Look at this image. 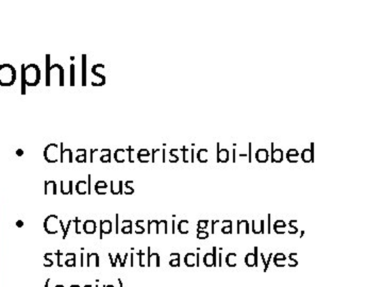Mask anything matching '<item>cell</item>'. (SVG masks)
<instances>
[{"instance_id": "1", "label": "cell", "mask_w": 383, "mask_h": 287, "mask_svg": "<svg viewBox=\"0 0 383 287\" xmlns=\"http://www.w3.org/2000/svg\"><path fill=\"white\" fill-rule=\"evenodd\" d=\"M16 69L11 64L0 65V86H12L16 81Z\"/></svg>"}, {"instance_id": "2", "label": "cell", "mask_w": 383, "mask_h": 287, "mask_svg": "<svg viewBox=\"0 0 383 287\" xmlns=\"http://www.w3.org/2000/svg\"><path fill=\"white\" fill-rule=\"evenodd\" d=\"M26 85L36 86L40 80V69L36 64H29L25 67Z\"/></svg>"}, {"instance_id": "3", "label": "cell", "mask_w": 383, "mask_h": 287, "mask_svg": "<svg viewBox=\"0 0 383 287\" xmlns=\"http://www.w3.org/2000/svg\"><path fill=\"white\" fill-rule=\"evenodd\" d=\"M258 247L255 248V253H248L245 257V264L248 266V267H258L259 264H258Z\"/></svg>"}, {"instance_id": "4", "label": "cell", "mask_w": 383, "mask_h": 287, "mask_svg": "<svg viewBox=\"0 0 383 287\" xmlns=\"http://www.w3.org/2000/svg\"><path fill=\"white\" fill-rule=\"evenodd\" d=\"M301 159L304 163L314 162V144H311V149H304L301 153Z\"/></svg>"}, {"instance_id": "5", "label": "cell", "mask_w": 383, "mask_h": 287, "mask_svg": "<svg viewBox=\"0 0 383 287\" xmlns=\"http://www.w3.org/2000/svg\"><path fill=\"white\" fill-rule=\"evenodd\" d=\"M229 161V151L227 149H220L219 143L217 144V162L218 163H227Z\"/></svg>"}, {"instance_id": "6", "label": "cell", "mask_w": 383, "mask_h": 287, "mask_svg": "<svg viewBox=\"0 0 383 287\" xmlns=\"http://www.w3.org/2000/svg\"><path fill=\"white\" fill-rule=\"evenodd\" d=\"M112 232V222L110 220L100 221V239H102V234H110Z\"/></svg>"}, {"instance_id": "7", "label": "cell", "mask_w": 383, "mask_h": 287, "mask_svg": "<svg viewBox=\"0 0 383 287\" xmlns=\"http://www.w3.org/2000/svg\"><path fill=\"white\" fill-rule=\"evenodd\" d=\"M283 160V151L281 149H273V143L271 144V162L281 163Z\"/></svg>"}, {"instance_id": "8", "label": "cell", "mask_w": 383, "mask_h": 287, "mask_svg": "<svg viewBox=\"0 0 383 287\" xmlns=\"http://www.w3.org/2000/svg\"><path fill=\"white\" fill-rule=\"evenodd\" d=\"M83 231L86 234H94L96 232V223L94 220H86L83 225Z\"/></svg>"}, {"instance_id": "9", "label": "cell", "mask_w": 383, "mask_h": 287, "mask_svg": "<svg viewBox=\"0 0 383 287\" xmlns=\"http://www.w3.org/2000/svg\"><path fill=\"white\" fill-rule=\"evenodd\" d=\"M255 159L259 163H266L268 160V152L266 149H259L255 152Z\"/></svg>"}, {"instance_id": "10", "label": "cell", "mask_w": 383, "mask_h": 287, "mask_svg": "<svg viewBox=\"0 0 383 287\" xmlns=\"http://www.w3.org/2000/svg\"><path fill=\"white\" fill-rule=\"evenodd\" d=\"M298 155H299V153L296 149H291V150H288L287 153H286V159H287V161L290 162V163H296V162H298V160H297Z\"/></svg>"}, {"instance_id": "11", "label": "cell", "mask_w": 383, "mask_h": 287, "mask_svg": "<svg viewBox=\"0 0 383 287\" xmlns=\"http://www.w3.org/2000/svg\"><path fill=\"white\" fill-rule=\"evenodd\" d=\"M243 230H244V233H246V234L249 233V225H248L247 220H241V221L237 222V233L238 234L242 233Z\"/></svg>"}, {"instance_id": "12", "label": "cell", "mask_w": 383, "mask_h": 287, "mask_svg": "<svg viewBox=\"0 0 383 287\" xmlns=\"http://www.w3.org/2000/svg\"><path fill=\"white\" fill-rule=\"evenodd\" d=\"M195 257H196V254H195V253H187L184 257V264L187 267H194V266L196 265V262L194 261Z\"/></svg>"}, {"instance_id": "13", "label": "cell", "mask_w": 383, "mask_h": 287, "mask_svg": "<svg viewBox=\"0 0 383 287\" xmlns=\"http://www.w3.org/2000/svg\"><path fill=\"white\" fill-rule=\"evenodd\" d=\"M235 258H236V253H229L227 256H226V264L227 266L229 267H236V262H235Z\"/></svg>"}, {"instance_id": "14", "label": "cell", "mask_w": 383, "mask_h": 287, "mask_svg": "<svg viewBox=\"0 0 383 287\" xmlns=\"http://www.w3.org/2000/svg\"><path fill=\"white\" fill-rule=\"evenodd\" d=\"M50 70H51V65H50V54L46 55V85L50 86Z\"/></svg>"}, {"instance_id": "15", "label": "cell", "mask_w": 383, "mask_h": 287, "mask_svg": "<svg viewBox=\"0 0 383 287\" xmlns=\"http://www.w3.org/2000/svg\"><path fill=\"white\" fill-rule=\"evenodd\" d=\"M252 232L255 234H264V220H261V228H258L257 221L252 220Z\"/></svg>"}, {"instance_id": "16", "label": "cell", "mask_w": 383, "mask_h": 287, "mask_svg": "<svg viewBox=\"0 0 383 287\" xmlns=\"http://www.w3.org/2000/svg\"><path fill=\"white\" fill-rule=\"evenodd\" d=\"M169 265L171 267H180V254L179 253H171Z\"/></svg>"}, {"instance_id": "17", "label": "cell", "mask_w": 383, "mask_h": 287, "mask_svg": "<svg viewBox=\"0 0 383 287\" xmlns=\"http://www.w3.org/2000/svg\"><path fill=\"white\" fill-rule=\"evenodd\" d=\"M197 160L200 163H207L208 162V150L207 149H200L197 153Z\"/></svg>"}, {"instance_id": "18", "label": "cell", "mask_w": 383, "mask_h": 287, "mask_svg": "<svg viewBox=\"0 0 383 287\" xmlns=\"http://www.w3.org/2000/svg\"><path fill=\"white\" fill-rule=\"evenodd\" d=\"M82 85H86V55H82Z\"/></svg>"}, {"instance_id": "19", "label": "cell", "mask_w": 383, "mask_h": 287, "mask_svg": "<svg viewBox=\"0 0 383 287\" xmlns=\"http://www.w3.org/2000/svg\"><path fill=\"white\" fill-rule=\"evenodd\" d=\"M25 67L26 65L22 64L21 65V94L25 95L26 94V78H25Z\"/></svg>"}, {"instance_id": "20", "label": "cell", "mask_w": 383, "mask_h": 287, "mask_svg": "<svg viewBox=\"0 0 383 287\" xmlns=\"http://www.w3.org/2000/svg\"><path fill=\"white\" fill-rule=\"evenodd\" d=\"M203 263L207 267H212L213 266V254L212 253H207L203 256Z\"/></svg>"}, {"instance_id": "21", "label": "cell", "mask_w": 383, "mask_h": 287, "mask_svg": "<svg viewBox=\"0 0 383 287\" xmlns=\"http://www.w3.org/2000/svg\"><path fill=\"white\" fill-rule=\"evenodd\" d=\"M52 67H55V68L59 69V72H60V86H63L64 85V75H63V73H64V69H63V67L60 64H54V65H52Z\"/></svg>"}, {"instance_id": "22", "label": "cell", "mask_w": 383, "mask_h": 287, "mask_svg": "<svg viewBox=\"0 0 383 287\" xmlns=\"http://www.w3.org/2000/svg\"><path fill=\"white\" fill-rule=\"evenodd\" d=\"M186 223H189L187 220H181V221L179 222L178 230H179V232L181 233V234H187V233H189V231L187 230H183V225H186Z\"/></svg>"}, {"instance_id": "23", "label": "cell", "mask_w": 383, "mask_h": 287, "mask_svg": "<svg viewBox=\"0 0 383 287\" xmlns=\"http://www.w3.org/2000/svg\"><path fill=\"white\" fill-rule=\"evenodd\" d=\"M208 223H209V220H199L198 221V225H197V230L198 231H201V230H203L204 231V229L205 228H208Z\"/></svg>"}, {"instance_id": "24", "label": "cell", "mask_w": 383, "mask_h": 287, "mask_svg": "<svg viewBox=\"0 0 383 287\" xmlns=\"http://www.w3.org/2000/svg\"><path fill=\"white\" fill-rule=\"evenodd\" d=\"M297 255V253H291L290 254V261L292 262V263H290L288 264V266H290V267H296V266L298 265V262L295 260V256Z\"/></svg>"}, {"instance_id": "25", "label": "cell", "mask_w": 383, "mask_h": 287, "mask_svg": "<svg viewBox=\"0 0 383 287\" xmlns=\"http://www.w3.org/2000/svg\"><path fill=\"white\" fill-rule=\"evenodd\" d=\"M100 187H102V188H106V187H108V185H106V183H105V181H98L97 183H96L95 186H94V189H95V192H97V190L99 189Z\"/></svg>"}, {"instance_id": "26", "label": "cell", "mask_w": 383, "mask_h": 287, "mask_svg": "<svg viewBox=\"0 0 383 287\" xmlns=\"http://www.w3.org/2000/svg\"><path fill=\"white\" fill-rule=\"evenodd\" d=\"M222 232L224 233V234H231L232 233V223L225 225V227L222 229Z\"/></svg>"}, {"instance_id": "27", "label": "cell", "mask_w": 383, "mask_h": 287, "mask_svg": "<svg viewBox=\"0 0 383 287\" xmlns=\"http://www.w3.org/2000/svg\"><path fill=\"white\" fill-rule=\"evenodd\" d=\"M208 237H209V233L208 232H204V231H198L197 232V238L198 239H205Z\"/></svg>"}, {"instance_id": "28", "label": "cell", "mask_w": 383, "mask_h": 287, "mask_svg": "<svg viewBox=\"0 0 383 287\" xmlns=\"http://www.w3.org/2000/svg\"><path fill=\"white\" fill-rule=\"evenodd\" d=\"M132 183H133V181L126 182V185H125V186H126V188H127L126 192H125L126 195H132L133 192H134V189H133V188H131V187H130V185H129V184H132Z\"/></svg>"}, {"instance_id": "29", "label": "cell", "mask_w": 383, "mask_h": 287, "mask_svg": "<svg viewBox=\"0 0 383 287\" xmlns=\"http://www.w3.org/2000/svg\"><path fill=\"white\" fill-rule=\"evenodd\" d=\"M65 265L68 266V267H75V266H76V254H75V253H73L72 260H67V261H66Z\"/></svg>"}, {"instance_id": "30", "label": "cell", "mask_w": 383, "mask_h": 287, "mask_svg": "<svg viewBox=\"0 0 383 287\" xmlns=\"http://www.w3.org/2000/svg\"><path fill=\"white\" fill-rule=\"evenodd\" d=\"M70 72H72V76H70V77H72V79H70V85L72 86H73L75 85V65L73 64H72L70 65Z\"/></svg>"}, {"instance_id": "31", "label": "cell", "mask_w": 383, "mask_h": 287, "mask_svg": "<svg viewBox=\"0 0 383 287\" xmlns=\"http://www.w3.org/2000/svg\"><path fill=\"white\" fill-rule=\"evenodd\" d=\"M279 228H286V225L284 223L283 220H277L273 225V229H279Z\"/></svg>"}, {"instance_id": "32", "label": "cell", "mask_w": 383, "mask_h": 287, "mask_svg": "<svg viewBox=\"0 0 383 287\" xmlns=\"http://www.w3.org/2000/svg\"><path fill=\"white\" fill-rule=\"evenodd\" d=\"M138 255H139V266H141V267H145V263H144L145 253H143L142 251H139V252L138 253Z\"/></svg>"}, {"instance_id": "33", "label": "cell", "mask_w": 383, "mask_h": 287, "mask_svg": "<svg viewBox=\"0 0 383 287\" xmlns=\"http://www.w3.org/2000/svg\"><path fill=\"white\" fill-rule=\"evenodd\" d=\"M216 250H217V248L216 247H214L213 248V252H212V254H213V267H216L217 266V258H216Z\"/></svg>"}, {"instance_id": "34", "label": "cell", "mask_w": 383, "mask_h": 287, "mask_svg": "<svg viewBox=\"0 0 383 287\" xmlns=\"http://www.w3.org/2000/svg\"><path fill=\"white\" fill-rule=\"evenodd\" d=\"M273 260L281 261V262H285L286 257H285V255H284L283 253H277V254L275 255V257H273Z\"/></svg>"}, {"instance_id": "35", "label": "cell", "mask_w": 383, "mask_h": 287, "mask_svg": "<svg viewBox=\"0 0 383 287\" xmlns=\"http://www.w3.org/2000/svg\"><path fill=\"white\" fill-rule=\"evenodd\" d=\"M149 151L147 149H141L138 152V156H142V155H145V156H149Z\"/></svg>"}, {"instance_id": "36", "label": "cell", "mask_w": 383, "mask_h": 287, "mask_svg": "<svg viewBox=\"0 0 383 287\" xmlns=\"http://www.w3.org/2000/svg\"><path fill=\"white\" fill-rule=\"evenodd\" d=\"M76 160H77V162H79V163H84V162H86V152H84L83 155L77 156L76 157Z\"/></svg>"}, {"instance_id": "37", "label": "cell", "mask_w": 383, "mask_h": 287, "mask_svg": "<svg viewBox=\"0 0 383 287\" xmlns=\"http://www.w3.org/2000/svg\"><path fill=\"white\" fill-rule=\"evenodd\" d=\"M271 257H273V254H269V256H268V258L267 260L265 261V264H264V271H267V269H268V265H269V262L271 261Z\"/></svg>"}, {"instance_id": "38", "label": "cell", "mask_w": 383, "mask_h": 287, "mask_svg": "<svg viewBox=\"0 0 383 287\" xmlns=\"http://www.w3.org/2000/svg\"><path fill=\"white\" fill-rule=\"evenodd\" d=\"M273 264H275L277 267H284V266H285L284 263H281V261H277V260H273Z\"/></svg>"}, {"instance_id": "39", "label": "cell", "mask_w": 383, "mask_h": 287, "mask_svg": "<svg viewBox=\"0 0 383 287\" xmlns=\"http://www.w3.org/2000/svg\"><path fill=\"white\" fill-rule=\"evenodd\" d=\"M142 222H144V220H138V221H136V227L141 229L142 233H144V232H145V229H144L143 227H141V223H142Z\"/></svg>"}, {"instance_id": "40", "label": "cell", "mask_w": 383, "mask_h": 287, "mask_svg": "<svg viewBox=\"0 0 383 287\" xmlns=\"http://www.w3.org/2000/svg\"><path fill=\"white\" fill-rule=\"evenodd\" d=\"M121 194H124L123 192V182L119 181L118 182V195H121Z\"/></svg>"}, {"instance_id": "41", "label": "cell", "mask_w": 383, "mask_h": 287, "mask_svg": "<svg viewBox=\"0 0 383 287\" xmlns=\"http://www.w3.org/2000/svg\"><path fill=\"white\" fill-rule=\"evenodd\" d=\"M92 189H91V174H88V185H87V195H91Z\"/></svg>"}, {"instance_id": "42", "label": "cell", "mask_w": 383, "mask_h": 287, "mask_svg": "<svg viewBox=\"0 0 383 287\" xmlns=\"http://www.w3.org/2000/svg\"><path fill=\"white\" fill-rule=\"evenodd\" d=\"M118 220H119V215L116 214V234L119 233V225H118Z\"/></svg>"}, {"instance_id": "43", "label": "cell", "mask_w": 383, "mask_h": 287, "mask_svg": "<svg viewBox=\"0 0 383 287\" xmlns=\"http://www.w3.org/2000/svg\"><path fill=\"white\" fill-rule=\"evenodd\" d=\"M133 151V149H132V147H129L128 148V153H129V162H130V163H133V160L131 159V152Z\"/></svg>"}, {"instance_id": "44", "label": "cell", "mask_w": 383, "mask_h": 287, "mask_svg": "<svg viewBox=\"0 0 383 287\" xmlns=\"http://www.w3.org/2000/svg\"><path fill=\"white\" fill-rule=\"evenodd\" d=\"M73 221L76 222V233H77V234H80L81 232H80L79 230H78V223L80 222V219H78V218H76V219L73 220Z\"/></svg>"}, {"instance_id": "45", "label": "cell", "mask_w": 383, "mask_h": 287, "mask_svg": "<svg viewBox=\"0 0 383 287\" xmlns=\"http://www.w3.org/2000/svg\"><path fill=\"white\" fill-rule=\"evenodd\" d=\"M270 218H271V216L270 215H268V234H270L271 233V225H270Z\"/></svg>"}, {"instance_id": "46", "label": "cell", "mask_w": 383, "mask_h": 287, "mask_svg": "<svg viewBox=\"0 0 383 287\" xmlns=\"http://www.w3.org/2000/svg\"><path fill=\"white\" fill-rule=\"evenodd\" d=\"M127 258H128V253H126L125 258H124L123 262L120 263V267H125V264H126V262H127Z\"/></svg>"}, {"instance_id": "47", "label": "cell", "mask_w": 383, "mask_h": 287, "mask_svg": "<svg viewBox=\"0 0 383 287\" xmlns=\"http://www.w3.org/2000/svg\"><path fill=\"white\" fill-rule=\"evenodd\" d=\"M182 150H183V161L185 162V163H186V162H187V160H186V148H185V147H183V148H182Z\"/></svg>"}, {"instance_id": "48", "label": "cell", "mask_w": 383, "mask_h": 287, "mask_svg": "<svg viewBox=\"0 0 383 287\" xmlns=\"http://www.w3.org/2000/svg\"><path fill=\"white\" fill-rule=\"evenodd\" d=\"M248 162H251V144H249V154H248Z\"/></svg>"}, {"instance_id": "49", "label": "cell", "mask_w": 383, "mask_h": 287, "mask_svg": "<svg viewBox=\"0 0 383 287\" xmlns=\"http://www.w3.org/2000/svg\"><path fill=\"white\" fill-rule=\"evenodd\" d=\"M109 257H110V260H111V265H112V267H116L115 263H114V261L112 260V255H111V253H109Z\"/></svg>"}, {"instance_id": "50", "label": "cell", "mask_w": 383, "mask_h": 287, "mask_svg": "<svg viewBox=\"0 0 383 287\" xmlns=\"http://www.w3.org/2000/svg\"><path fill=\"white\" fill-rule=\"evenodd\" d=\"M67 152L69 153V162L72 163V150H70V149H67Z\"/></svg>"}, {"instance_id": "51", "label": "cell", "mask_w": 383, "mask_h": 287, "mask_svg": "<svg viewBox=\"0 0 383 287\" xmlns=\"http://www.w3.org/2000/svg\"><path fill=\"white\" fill-rule=\"evenodd\" d=\"M196 266L199 267V253H196Z\"/></svg>"}, {"instance_id": "52", "label": "cell", "mask_w": 383, "mask_h": 287, "mask_svg": "<svg viewBox=\"0 0 383 287\" xmlns=\"http://www.w3.org/2000/svg\"><path fill=\"white\" fill-rule=\"evenodd\" d=\"M72 194V182H69V195Z\"/></svg>"}, {"instance_id": "53", "label": "cell", "mask_w": 383, "mask_h": 287, "mask_svg": "<svg viewBox=\"0 0 383 287\" xmlns=\"http://www.w3.org/2000/svg\"><path fill=\"white\" fill-rule=\"evenodd\" d=\"M84 255H83V253L82 254H81V267H83V266H84V263H83V262H84Z\"/></svg>"}, {"instance_id": "54", "label": "cell", "mask_w": 383, "mask_h": 287, "mask_svg": "<svg viewBox=\"0 0 383 287\" xmlns=\"http://www.w3.org/2000/svg\"><path fill=\"white\" fill-rule=\"evenodd\" d=\"M133 253H131V263H130V265H131V267H133L134 266V263H133Z\"/></svg>"}, {"instance_id": "55", "label": "cell", "mask_w": 383, "mask_h": 287, "mask_svg": "<svg viewBox=\"0 0 383 287\" xmlns=\"http://www.w3.org/2000/svg\"><path fill=\"white\" fill-rule=\"evenodd\" d=\"M118 283H119V287H124L123 286V282H121L120 279H118Z\"/></svg>"}, {"instance_id": "56", "label": "cell", "mask_w": 383, "mask_h": 287, "mask_svg": "<svg viewBox=\"0 0 383 287\" xmlns=\"http://www.w3.org/2000/svg\"><path fill=\"white\" fill-rule=\"evenodd\" d=\"M49 282H50V279H48L47 282H46V285H45V287H48V284H49Z\"/></svg>"}, {"instance_id": "57", "label": "cell", "mask_w": 383, "mask_h": 287, "mask_svg": "<svg viewBox=\"0 0 383 287\" xmlns=\"http://www.w3.org/2000/svg\"><path fill=\"white\" fill-rule=\"evenodd\" d=\"M70 287H80V286H79V285H72Z\"/></svg>"}, {"instance_id": "58", "label": "cell", "mask_w": 383, "mask_h": 287, "mask_svg": "<svg viewBox=\"0 0 383 287\" xmlns=\"http://www.w3.org/2000/svg\"><path fill=\"white\" fill-rule=\"evenodd\" d=\"M55 287H64V286H63V285H57Z\"/></svg>"}, {"instance_id": "59", "label": "cell", "mask_w": 383, "mask_h": 287, "mask_svg": "<svg viewBox=\"0 0 383 287\" xmlns=\"http://www.w3.org/2000/svg\"><path fill=\"white\" fill-rule=\"evenodd\" d=\"M109 287H114L113 285H109Z\"/></svg>"}, {"instance_id": "60", "label": "cell", "mask_w": 383, "mask_h": 287, "mask_svg": "<svg viewBox=\"0 0 383 287\" xmlns=\"http://www.w3.org/2000/svg\"><path fill=\"white\" fill-rule=\"evenodd\" d=\"M95 287H98V286H95Z\"/></svg>"}]
</instances>
